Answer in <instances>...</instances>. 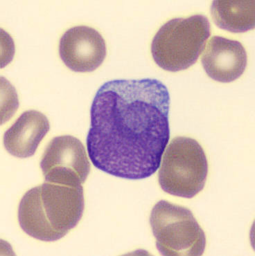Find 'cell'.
<instances>
[{
    "mask_svg": "<svg viewBox=\"0 0 255 256\" xmlns=\"http://www.w3.org/2000/svg\"><path fill=\"white\" fill-rule=\"evenodd\" d=\"M169 108L167 88L157 79L103 84L92 102L87 136L92 164L122 179L153 176L169 143Z\"/></svg>",
    "mask_w": 255,
    "mask_h": 256,
    "instance_id": "cell-1",
    "label": "cell"
},
{
    "mask_svg": "<svg viewBox=\"0 0 255 256\" xmlns=\"http://www.w3.org/2000/svg\"><path fill=\"white\" fill-rule=\"evenodd\" d=\"M210 35V23L206 16L174 18L155 34L152 56L157 66L166 71L187 70L198 60Z\"/></svg>",
    "mask_w": 255,
    "mask_h": 256,
    "instance_id": "cell-3",
    "label": "cell"
},
{
    "mask_svg": "<svg viewBox=\"0 0 255 256\" xmlns=\"http://www.w3.org/2000/svg\"><path fill=\"white\" fill-rule=\"evenodd\" d=\"M201 62L211 79L220 82H230L245 72L247 53L238 41L213 36L204 50Z\"/></svg>",
    "mask_w": 255,
    "mask_h": 256,
    "instance_id": "cell-8",
    "label": "cell"
},
{
    "mask_svg": "<svg viewBox=\"0 0 255 256\" xmlns=\"http://www.w3.org/2000/svg\"><path fill=\"white\" fill-rule=\"evenodd\" d=\"M84 209L82 185L46 182L30 189L22 198L18 221L31 237L43 242L57 241L77 226Z\"/></svg>",
    "mask_w": 255,
    "mask_h": 256,
    "instance_id": "cell-2",
    "label": "cell"
},
{
    "mask_svg": "<svg viewBox=\"0 0 255 256\" xmlns=\"http://www.w3.org/2000/svg\"><path fill=\"white\" fill-rule=\"evenodd\" d=\"M164 152L158 172L161 188L187 199L201 192L207 181L208 162L198 142L189 137H175Z\"/></svg>",
    "mask_w": 255,
    "mask_h": 256,
    "instance_id": "cell-4",
    "label": "cell"
},
{
    "mask_svg": "<svg viewBox=\"0 0 255 256\" xmlns=\"http://www.w3.org/2000/svg\"><path fill=\"white\" fill-rule=\"evenodd\" d=\"M41 168L45 182L70 186L84 184L91 170L84 146L70 135L52 140L43 154Z\"/></svg>",
    "mask_w": 255,
    "mask_h": 256,
    "instance_id": "cell-6",
    "label": "cell"
},
{
    "mask_svg": "<svg viewBox=\"0 0 255 256\" xmlns=\"http://www.w3.org/2000/svg\"><path fill=\"white\" fill-rule=\"evenodd\" d=\"M50 129L48 118L43 113L25 112L5 133L4 145L7 152L16 158H31Z\"/></svg>",
    "mask_w": 255,
    "mask_h": 256,
    "instance_id": "cell-9",
    "label": "cell"
},
{
    "mask_svg": "<svg viewBox=\"0 0 255 256\" xmlns=\"http://www.w3.org/2000/svg\"><path fill=\"white\" fill-rule=\"evenodd\" d=\"M61 60L72 71L90 72L101 66L106 56L102 36L92 27H73L63 34L59 43Z\"/></svg>",
    "mask_w": 255,
    "mask_h": 256,
    "instance_id": "cell-7",
    "label": "cell"
},
{
    "mask_svg": "<svg viewBox=\"0 0 255 256\" xmlns=\"http://www.w3.org/2000/svg\"><path fill=\"white\" fill-rule=\"evenodd\" d=\"M211 14L217 26L232 33L254 28V1H214Z\"/></svg>",
    "mask_w": 255,
    "mask_h": 256,
    "instance_id": "cell-10",
    "label": "cell"
},
{
    "mask_svg": "<svg viewBox=\"0 0 255 256\" xmlns=\"http://www.w3.org/2000/svg\"><path fill=\"white\" fill-rule=\"evenodd\" d=\"M150 224L162 255L202 256L205 252V232L189 209L160 200L152 209Z\"/></svg>",
    "mask_w": 255,
    "mask_h": 256,
    "instance_id": "cell-5",
    "label": "cell"
}]
</instances>
